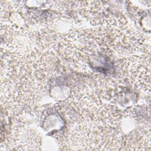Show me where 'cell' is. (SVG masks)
Returning a JSON list of instances; mask_svg holds the SVG:
<instances>
[{
  "instance_id": "cell-3",
  "label": "cell",
  "mask_w": 151,
  "mask_h": 151,
  "mask_svg": "<svg viewBox=\"0 0 151 151\" xmlns=\"http://www.w3.org/2000/svg\"><path fill=\"white\" fill-rule=\"evenodd\" d=\"M95 28L113 53L134 55L150 45L144 34L133 28L122 15L110 14Z\"/></svg>"
},
{
  "instance_id": "cell-5",
  "label": "cell",
  "mask_w": 151,
  "mask_h": 151,
  "mask_svg": "<svg viewBox=\"0 0 151 151\" xmlns=\"http://www.w3.org/2000/svg\"><path fill=\"white\" fill-rule=\"evenodd\" d=\"M150 54L132 55L122 60V74L132 87L138 91L150 93Z\"/></svg>"
},
{
  "instance_id": "cell-6",
  "label": "cell",
  "mask_w": 151,
  "mask_h": 151,
  "mask_svg": "<svg viewBox=\"0 0 151 151\" xmlns=\"http://www.w3.org/2000/svg\"><path fill=\"white\" fill-rule=\"evenodd\" d=\"M121 150H150V127H141L123 136Z\"/></svg>"
},
{
  "instance_id": "cell-1",
  "label": "cell",
  "mask_w": 151,
  "mask_h": 151,
  "mask_svg": "<svg viewBox=\"0 0 151 151\" xmlns=\"http://www.w3.org/2000/svg\"><path fill=\"white\" fill-rule=\"evenodd\" d=\"M60 57L73 68L86 74L112 71V51L96 28L73 29L61 37Z\"/></svg>"
},
{
  "instance_id": "cell-2",
  "label": "cell",
  "mask_w": 151,
  "mask_h": 151,
  "mask_svg": "<svg viewBox=\"0 0 151 151\" xmlns=\"http://www.w3.org/2000/svg\"><path fill=\"white\" fill-rule=\"evenodd\" d=\"M2 109L12 115L34 113L46 91L45 83L34 74L6 62H1Z\"/></svg>"
},
{
  "instance_id": "cell-4",
  "label": "cell",
  "mask_w": 151,
  "mask_h": 151,
  "mask_svg": "<svg viewBox=\"0 0 151 151\" xmlns=\"http://www.w3.org/2000/svg\"><path fill=\"white\" fill-rule=\"evenodd\" d=\"M64 146L71 150H121L122 134L87 123H73L67 128Z\"/></svg>"
}]
</instances>
